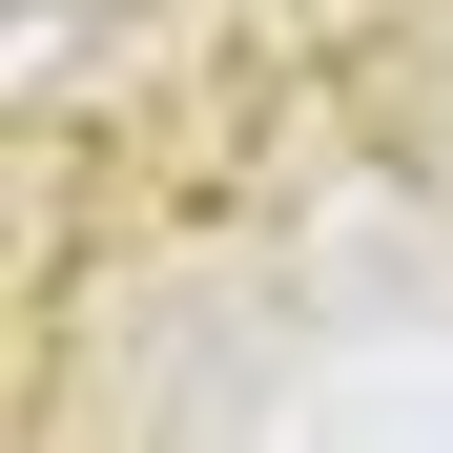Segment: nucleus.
Returning <instances> with one entry per match:
<instances>
[]
</instances>
